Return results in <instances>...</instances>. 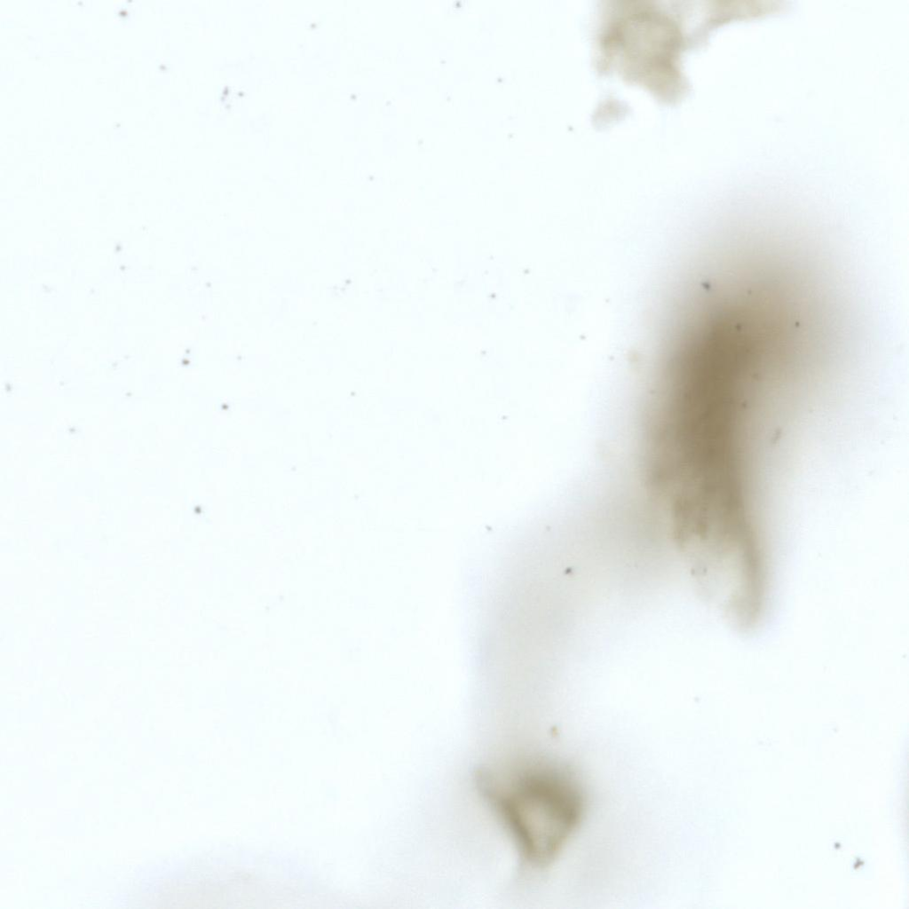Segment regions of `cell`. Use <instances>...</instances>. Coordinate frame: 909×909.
<instances>
[{"label": "cell", "instance_id": "6da1fadb", "mask_svg": "<svg viewBox=\"0 0 909 909\" xmlns=\"http://www.w3.org/2000/svg\"><path fill=\"white\" fill-rule=\"evenodd\" d=\"M478 786L510 834L522 863L549 866L581 824L584 788L559 763L538 760L499 770H482Z\"/></svg>", "mask_w": 909, "mask_h": 909}]
</instances>
